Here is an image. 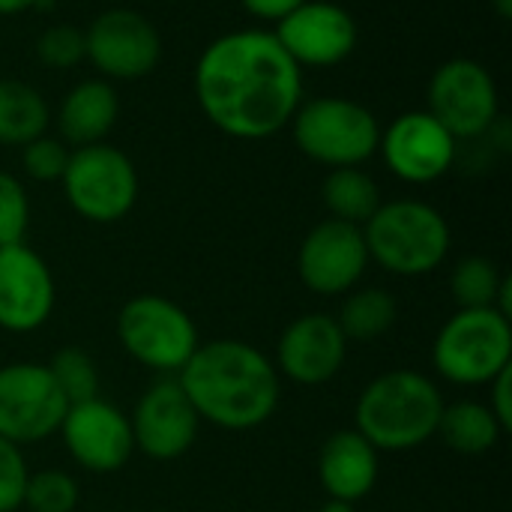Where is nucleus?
<instances>
[{"label": "nucleus", "instance_id": "1", "mask_svg": "<svg viewBox=\"0 0 512 512\" xmlns=\"http://www.w3.org/2000/svg\"><path fill=\"white\" fill-rule=\"evenodd\" d=\"M195 96L219 132L261 141L285 129L300 108L303 69L273 30H234L198 57Z\"/></svg>", "mask_w": 512, "mask_h": 512}, {"label": "nucleus", "instance_id": "2", "mask_svg": "<svg viewBox=\"0 0 512 512\" xmlns=\"http://www.w3.org/2000/svg\"><path fill=\"white\" fill-rule=\"evenodd\" d=\"M177 381L198 417L228 432L258 429L279 408V372L249 342L216 339L198 345Z\"/></svg>", "mask_w": 512, "mask_h": 512}, {"label": "nucleus", "instance_id": "3", "mask_svg": "<svg viewBox=\"0 0 512 512\" xmlns=\"http://www.w3.org/2000/svg\"><path fill=\"white\" fill-rule=\"evenodd\" d=\"M444 399L435 381L411 369H393L378 375L357 399V432L387 453L414 450L438 435Z\"/></svg>", "mask_w": 512, "mask_h": 512}, {"label": "nucleus", "instance_id": "4", "mask_svg": "<svg viewBox=\"0 0 512 512\" xmlns=\"http://www.w3.org/2000/svg\"><path fill=\"white\" fill-rule=\"evenodd\" d=\"M369 258L396 276H426L450 252V225L426 201L399 198L381 204L363 228Z\"/></svg>", "mask_w": 512, "mask_h": 512}, {"label": "nucleus", "instance_id": "5", "mask_svg": "<svg viewBox=\"0 0 512 512\" xmlns=\"http://www.w3.org/2000/svg\"><path fill=\"white\" fill-rule=\"evenodd\" d=\"M297 147L312 159L333 168H360L378 153L381 126L375 114L345 96H321L300 105L291 117Z\"/></svg>", "mask_w": 512, "mask_h": 512}, {"label": "nucleus", "instance_id": "6", "mask_svg": "<svg viewBox=\"0 0 512 512\" xmlns=\"http://www.w3.org/2000/svg\"><path fill=\"white\" fill-rule=\"evenodd\" d=\"M432 363L450 384L480 387L512 366V327L498 309H459L432 345Z\"/></svg>", "mask_w": 512, "mask_h": 512}, {"label": "nucleus", "instance_id": "7", "mask_svg": "<svg viewBox=\"0 0 512 512\" xmlns=\"http://www.w3.org/2000/svg\"><path fill=\"white\" fill-rule=\"evenodd\" d=\"M117 339L135 363L153 372H180L201 345L189 312L159 294H138L120 309Z\"/></svg>", "mask_w": 512, "mask_h": 512}, {"label": "nucleus", "instance_id": "8", "mask_svg": "<svg viewBox=\"0 0 512 512\" xmlns=\"http://www.w3.org/2000/svg\"><path fill=\"white\" fill-rule=\"evenodd\" d=\"M60 180L69 207L87 222H117L138 201V171L132 159L105 141L75 147Z\"/></svg>", "mask_w": 512, "mask_h": 512}, {"label": "nucleus", "instance_id": "9", "mask_svg": "<svg viewBox=\"0 0 512 512\" xmlns=\"http://www.w3.org/2000/svg\"><path fill=\"white\" fill-rule=\"evenodd\" d=\"M498 84L477 60L456 57L429 81V114L459 141L489 132L498 120Z\"/></svg>", "mask_w": 512, "mask_h": 512}, {"label": "nucleus", "instance_id": "10", "mask_svg": "<svg viewBox=\"0 0 512 512\" xmlns=\"http://www.w3.org/2000/svg\"><path fill=\"white\" fill-rule=\"evenodd\" d=\"M66 399L51 372L39 363H9L0 369V438L24 447L60 432Z\"/></svg>", "mask_w": 512, "mask_h": 512}, {"label": "nucleus", "instance_id": "11", "mask_svg": "<svg viewBox=\"0 0 512 512\" xmlns=\"http://www.w3.org/2000/svg\"><path fill=\"white\" fill-rule=\"evenodd\" d=\"M369 267V249L360 225L324 219L318 222L297 252V273L303 285L321 297L348 294Z\"/></svg>", "mask_w": 512, "mask_h": 512}, {"label": "nucleus", "instance_id": "12", "mask_svg": "<svg viewBox=\"0 0 512 512\" xmlns=\"http://www.w3.org/2000/svg\"><path fill=\"white\" fill-rule=\"evenodd\" d=\"M90 63L108 75L135 81L156 69L162 57V39L156 27L135 9H108L84 33Z\"/></svg>", "mask_w": 512, "mask_h": 512}, {"label": "nucleus", "instance_id": "13", "mask_svg": "<svg viewBox=\"0 0 512 512\" xmlns=\"http://www.w3.org/2000/svg\"><path fill=\"white\" fill-rule=\"evenodd\" d=\"M135 450L156 462H171L189 453L198 438L201 417L177 378H162L144 390L129 417Z\"/></svg>", "mask_w": 512, "mask_h": 512}, {"label": "nucleus", "instance_id": "14", "mask_svg": "<svg viewBox=\"0 0 512 512\" xmlns=\"http://www.w3.org/2000/svg\"><path fill=\"white\" fill-rule=\"evenodd\" d=\"M276 39L303 66H336L357 48V21L354 15L330 0H306L291 15L276 24Z\"/></svg>", "mask_w": 512, "mask_h": 512}, {"label": "nucleus", "instance_id": "15", "mask_svg": "<svg viewBox=\"0 0 512 512\" xmlns=\"http://www.w3.org/2000/svg\"><path fill=\"white\" fill-rule=\"evenodd\" d=\"M60 435L69 456L93 474H114L135 453L129 417L99 396L69 405L60 423Z\"/></svg>", "mask_w": 512, "mask_h": 512}, {"label": "nucleus", "instance_id": "16", "mask_svg": "<svg viewBox=\"0 0 512 512\" xmlns=\"http://www.w3.org/2000/svg\"><path fill=\"white\" fill-rule=\"evenodd\" d=\"M378 150L399 180L432 183L450 171L456 138L429 111H408L381 132Z\"/></svg>", "mask_w": 512, "mask_h": 512}, {"label": "nucleus", "instance_id": "17", "mask_svg": "<svg viewBox=\"0 0 512 512\" xmlns=\"http://www.w3.org/2000/svg\"><path fill=\"white\" fill-rule=\"evenodd\" d=\"M54 309V276L24 243L0 246V330L33 333Z\"/></svg>", "mask_w": 512, "mask_h": 512}, {"label": "nucleus", "instance_id": "18", "mask_svg": "<svg viewBox=\"0 0 512 512\" xmlns=\"http://www.w3.org/2000/svg\"><path fill=\"white\" fill-rule=\"evenodd\" d=\"M345 354H348V339L342 336L336 318L312 312L285 327L276 348V360H279L276 372H282L285 378L303 387H318L339 375Z\"/></svg>", "mask_w": 512, "mask_h": 512}, {"label": "nucleus", "instance_id": "19", "mask_svg": "<svg viewBox=\"0 0 512 512\" xmlns=\"http://www.w3.org/2000/svg\"><path fill=\"white\" fill-rule=\"evenodd\" d=\"M318 477L330 501L357 504L378 483V450L357 429H342L324 441Z\"/></svg>", "mask_w": 512, "mask_h": 512}, {"label": "nucleus", "instance_id": "20", "mask_svg": "<svg viewBox=\"0 0 512 512\" xmlns=\"http://www.w3.org/2000/svg\"><path fill=\"white\" fill-rule=\"evenodd\" d=\"M120 114V99L117 90L108 81H81L75 84L57 111V129L60 138L75 144V147H87V144H99L117 123Z\"/></svg>", "mask_w": 512, "mask_h": 512}, {"label": "nucleus", "instance_id": "21", "mask_svg": "<svg viewBox=\"0 0 512 512\" xmlns=\"http://www.w3.org/2000/svg\"><path fill=\"white\" fill-rule=\"evenodd\" d=\"M51 120L48 102L33 84L3 78L0 81V144L24 147L45 135Z\"/></svg>", "mask_w": 512, "mask_h": 512}, {"label": "nucleus", "instance_id": "22", "mask_svg": "<svg viewBox=\"0 0 512 512\" xmlns=\"http://www.w3.org/2000/svg\"><path fill=\"white\" fill-rule=\"evenodd\" d=\"M438 435L450 450H456L462 456H480V453H489L501 441L504 429L495 420V414L489 411V405L456 402V405L444 408Z\"/></svg>", "mask_w": 512, "mask_h": 512}, {"label": "nucleus", "instance_id": "23", "mask_svg": "<svg viewBox=\"0 0 512 512\" xmlns=\"http://www.w3.org/2000/svg\"><path fill=\"white\" fill-rule=\"evenodd\" d=\"M321 198L330 210V219L366 225L381 207L378 183L360 168H333L324 180Z\"/></svg>", "mask_w": 512, "mask_h": 512}, {"label": "nucleus", "instance_id": "24", "mask_svg": "<svg viewBox=\"0 0 512 512\" xmlns=\"http://www.w3.org/2000/svg\"><path fill=\"white\" fill-rule=\"evenodd\" d=\"M345 339L372 342L381 339L396 324V300L384 288H363L348 294L336 318Z\"/></svg>", "mask_w": 512, "mask_h": 512}, {"label": "nucleus", "instance_id": "25", "mask_svg": "<svg viewBox=\"0 0 512 512\" xmlns=\"http://www.w3.org/2000/svg\"><path fill=\"white\" fill-rule=\"evenodd\" d=\"M501 282H504V273L498 270L495 261L483 255H471L456 264L450 291L459 309H495Z\"/></svg>", "mask_w": 512, "mask_h": 512}, {"label": "nucleus", "instance_id": "26", "mask_svg": "<svg viewBox=\"0 0 512 512\" xmlns=\"http://www.w3.org/2000/svg\"><path fill=\"white\" fill-rule=\"evenodd\" d=\"M57 384V390L63 393L66 405H78V402H90L99 396V372L96 363L87 351L81 348H60L51 363L45 366Z\"/></svg>", "mask_w": 512, "mask_h": 512}, {"label": "nucleus", "instance_id": "27", "mask_svg": "<svg viewBox=\"0 0 512 512\" xmlns=\"http://www.w3.org/2000/svg\"><path fill=\"white\" fill-rule=\"evenodd\" d=\"M21 507H30V512H75L78 483L63 471H36L27 477Z\"/></svg>", "mask_w": 512, "mask_h": 512}, {"label": "nucleus", "instance_id": "28", "mask_svg": "<svg viewBox=\"0 0 512 512\" xmlns=\"http://www.w3.org/2000/svg\"><path fill=\"white\" fill-rule=\"evenodd\" d=\"M36 54L51 69H72L78 60L87 57L84 33L72 24H51L36 39Z\"/></svg>", "mask_w": 512, "mask_h": 512}, {"label": "nucleus", "instance_id": "29", "mask_svg": "<svg viewBox=\"0 0 512 512\" xmlns=\"http://www.w3.org/2000/svg\"><path fill=\"white\" fill-rule=\"evenodd\" d=\"M27 222H30V201L24 186L12 174L0 171V246L24 243Z\"/></svg>", "mask_w": 512, "mask_h": 512}, {"label": "nucleus", "instance_id": "30", "mask_svg": "<svg viewBox=\"0 0 512 512\" xmlns=\"http://www.w3.org/2000/svg\"><path fill=\"white\" fill-rule=\"evenodd\" d=\"M21 162H24V171L39 180V183H51V180H60L63 171H66V162H69V150L63 141L57 138H48V135H39L33 138L30 144L21 147Z\"/></svg>", "mask_w": 512, "mask_h": 512}, {"label": "nucleus", "instance_id": "31", "mask_svg": "<svg viewBox=\"0 0 512 512\" xmlns=\"http://www.w3.org/2000/svg\"><path fill=\"white\" fill-rule=\"evenodd\" d=\"M27 477L30 471L21 456V447L0 438V512H15L24 504Z\"/></svg>", "mask_w": 512, "mask_h": 512}, {"label": "nucleus", "instance_id": "32", "mask_svg": "<svg viewBox=\"0 0 512 512\" xmlns=\"http://www.w3.org/2000/svg\"><path fill=\"white\" fill-rule=\"evenodd\" d=\"M492 387V402H489V411L495 414V420L501 423L504 432L512 429V366H507L495 381H489Z\"/></svg>", "mask_w": 512, "mask_h": 512}, {"label": "nucleus", "instance_id": "33", "mask_svg": "<svg viewBox=\"0 0 512 512\" xmlns=\"http://www.w3.org/2000/svg\"><path fill=\"white\" fill-rule=\"evenodd\" d=\"M243 3V9L249 12V15H255V18H261V21H273V24H279L285 15H291L297 6H303L306 0H240Z\"/></svg>", "mask_w": 512, "mask_h": 512}, {"label": "nucleus", "instance_id": "34", "mask_svg": "<svg viewBox=\"0 0 512 512\" xmlns=\"http://www.w3.org/2000/svg\"><path fill=\"white\" fill-rule=\"evenodd\" d=\"M36 0H0V15H18V12H27L33 9Z\"/></svg>", "mask_w": 512, "mask_h": 512}, {"label": "nucleus", "instance_id": "35", "mask_svg": "<svg viewBox=\"0 0 512 512\" xmlns=\"http://www.w3.org/2000/svg\"><path fill=\"white\" fill-rule=\"evenodd\" d=\"M318 512H357V510H354V504H345V501H327V504H324Z\"/></svg>", "mask_w": 512, "mask_h": 512}, {"label": "nucleus", "instance_id": "36", "mask_svg": "<svg viewBox=\"0 0 512 512\" xmlns=\"http://www.w3.org/2000/svg\"><path fill=\"white\" fill-rule=\"evenodd\" d=\"M492 6H495V12L501 18H510L512 15V0H492Z\"/></svg>", "mask_w": 512, "mask_h": 512}]
</instances>
